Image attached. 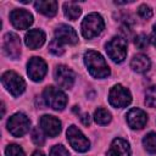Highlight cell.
I'll use <instances>...</instances> for the list:
<instances>
[{"label":"cell","instance_id":"obj_1","mask_svg":"<svg viewBox=\"0 0 156 156\" xmlns=\"http://www.w3.org/2000/svg\"><path fill=\"white\" fill-rule=\"evenodd\" d=\"M84 62L89 73L94 78H106L110 76V67L101 54L94 50H88L84 54Z\"/></svg>","mask_w":156,"mask_h":156},{"label":"cell","instance_id":"obj_2","mask_svg":"<svg viewBox=\"0 0 156 156\" xmlns=\"http://www.w3.org/2000/svg\"><path fill=\"white\" fill-rule=\"evenodd\" d=\"M105 27L104 20L99 13L88 15L82 22V34L87 39H93L98 37Z\"/></svg>","mask_w":156,"mask_h":156},{"label":"cell","instance_id":"obj_3","mask_svg":"<svg viewBox=\"0 0 156 156\" xmlns=\"http://www.w3.org/2000/svg\"><path fill=\"white\" fill-rule=\"evenodd\" d=\"M106 52L110 58L117 63L123 62L127 56V40L122 37H113L105 45Z\"/></svg>","mask_w":156,"mask_h":156},{"label":"cell","instance_id":"obj_4","mask_svg":"<svg viewBox=\"0 0 156 156\" xmlns=\"http://www.w3.org/2000/svg\"><path fill=\"white\" fill-rule=\"evenodd\" d=\"M43 99H44L45 104L54 110H63L67 104L66 94L62 90H60L52 85L45 88V90L43 93Z\"/></svg>","mask_w":156,"mask_h":156},{"label":"cell","instance_id":"obj_5","mask_svg":"<svg viewBox=\"0 0 156 156\" xmlns=\"http://www.w3.org/2000/svg\"><path fill=\"white\" fill-rule=\"evenodd\" d=\"M1 82L4 87L10 91L13 96H20L24 89H26V83L22 79L20 74H17L13 71H7L1 76Z\"/></svg>","mask_w":156,"mask_h":156},{"label":"cell","instance_id":"obj_6","mask_svg":"<svg viewBox=\"0 0 156 156\" xmlns=\"http://www.w3.org/2000/svg\"><path fill=\"white\" fill-rule=\"evenodd\" d=\"M29 127H30V121L22 112L15 113L7 121V129H9V132L13 136H22V135H24L29 130Z\"/></svg>","mask_w":156,"mask_h":156},{"label":"cell","instance_id":"obj_7","mask_svg":"<svg viewBox=\"0 0 156 156\" xmlns=\"http://www.w3.org/2000/svg\"><path fill=\"white\" fill-rule=\"evenodd\" d=\"M108 101L110 104L113 106V107H117V108H122V107H126L130 104L132 101V95H130V91L122 87L121 84H116L115 87L111 88L110 90V94H108Z\"/></svg>","mask_w":156,"mask_h":156},{"label":"cell","instance_id":"obj_8","mask_svg":"<svg viewBox=\"0 0 156 156\" xmlns=\"http://www.w3.org/2000/svg\"><path fill=\"white\" fill-rule=\"evenodd\" d=\"M67 140L69 141L71 146L78 152H85L90 147V141L76 126H69L68 127V129H67Z\"/></svg>","mask_w":156,"mask_h":156},{"label":"cell","instance_id":"obj_9","mask_svg":"<svg viewBox=\"0 0 156 156\" xmlns=\"http://www.w3.org/2000/svg\"><path fill=\"white\" fill-rule=\"evenodd\" d=\"M2 50L4 54L10 58H18L21 54V40L20 37L15 33H7L4 37L2 41Z\"/></svg>","mask_w":156,"mask_h":156},{"label":"cell","instance_id":"obj_10","mask_svg":"<svg viewBox=\"0 0 156 156\" xmlns=\"http://www.w3.org/2000/svg\"><path fill=\"white\" fill-rule=\"evenodd\" d=\"M46 71H48L46 63L41 57L35 56V57L29 58V61L27 63V72H28V76L32 80L40 82L45 77Z\"/></svg>","mask_w":156,"mask_h":156},{"label":"cell","instance_id":"obj_11","mask_svg":"<svg viewBox=\"0 0 156 156\" xmlns=\"http://www.w3.org/2000/svg\"><path fill=\"white\" fill-rule=\"evenodd\" d=\"M54 77H55L56 83L58 84V87H61L63 89H71L73 87L74 78H76L74 72L63 65H60L55 68Z\"/></svg>","mask_w":156,"mask_h":156},{"label":"cell","instance_id":"obj_12","mask_svg":"<svg viewBox=\"0 0 156 156\" xmlns=\"http://www.w3.org/2000/svg\"><path fill=\"white\" fill-rule=\"evenodd\" d=\"M10 20L17 29H27L33 23V16L24 9H15L10 13Z\"/></svg>","mask_w":156,"mask_h":156},{"label":"cell","instance_id":"obj_13","mask_svg":"<svg viewBox=\"0 0 156 156\" xmlns=\"http://www.w3.org/2000/svg\"><path fill=\"white\" fill-rule=\"evenodd\" d=\"M55 37L62 44L74 45L78 43V35L76 30L71 26H67V24H60L55 29Z\"/></svg>","mask_w":156,"mask_h":156},{"label":"cell","instance_id":"obj_14","mask_svg":"<svg viewBox=\"0 0 156 156\" xmlns=\"http://www.w3.org/2000/svg\"><path fill=\"white\" fill-rule=\"evenodd\" d=\"M40 127L44 130V133L51 138L56 136L61 132V122L55 116L44 115L40 118Z\"/></svg>","mask_w":156,"mask_h":156},{"label":"cell","instance_id":"obj_15","mask_svg":"<svg viewBox=\"0 0 156 156\" xmlns=\"http://www.w3.org/2000/svg\"><path fill=\"white\" fill-rule=\"evenodd\" d=\"M127 122L132 129H143L147 123V115L140 108H132L127 113Z\"/></svg>","mask_w":156,"mask_h":156},{"label":"cell","instance_id":"obj_16","mask_svg":"<svg viewBox=\"0 0 156 156\" xmlns=\"http://www.w3.org/2000/svg\"><path fill=\"white\" fill-rule=\"evenodd\" d=\"M106 156H130V146L128 141L122 138L113 139Z\"/></svg>","mask_w":156,"mask_h":156},{"label":"cell","instance_id":"obj_17","mask_svg":"<svg viewBox=\"0 0 156 156\" xmlns=\"http://www.w3.org/2000/svg\"><path fill=\"white\" fill-rule=\"evenodd\" d=\"M24 41L29 49H39L45 41V33L40 29H30L29 32H27Z\"/></svg>","mask_w":156,"mask_h":156},{"label":"cell","instance_id":"obj_18","mask_svg":"<svg viewBox=\"0 0 156 156\" xmlns=\"http://www.w3.org/2000/svg\"><path fill=\"white\" fill-rule=\"evenodd\" d=\"M34 6L38 12L45 15L46 17H54L57 12V2L54 0H46V1L39 0V1H35Z\"/></svg>","mask_w":156,"mask_h":156},{"label":"cell","instance_id":"obj_19","mask_svg":"<svg viewBox=\"0 0 156 156\" xmlns=\"http://www.w3.org/2000/svg\"><path fill=\"white\" fill-rule=\"evenodd\" d=\"M130 67L138 73H144L150 68V60L146 55L138 54V55L133 56V58L130 61Z\"/></svg>","mask_w":156,"mask_h":156},{"label":"cell","instance_id":"obj_20","mask_svg":"<svg viewBox=\"0 0 156 156\" xmlns=\"http://www.w3.org/2000/svg\"><path fill=\"white\" fill-rule=\"evenodd\" d=\"M63 12H65V16L71 20V21H76L80 13H82V9L73 1H69V2H65L63 4Z\"/></svg>","mask_w":156,"mask_h":156},{"label":"cell","instance_id":"obj_21","mask_svg":"<svg viewBox=\"0 0 156 156\" xmlns=\"http://www.w3.org/2000/svg\"><path fill=\"white\" fill-rule=\"evenodd\" d=\"M94 118L99 124H107L111 121V113L104 107H98V110L94 112Z\"/></svg>","mask_w":156,"mask_h":156},{"label":"cell","instance_id":"obj_22","mask_svg":"<svg viewBox=\"0 0 156 156\" xmlns=\"http://www.w3.org/2000/svg\"><path fill=\"white\" fill-rule=\"evenodd\" d=\"M143 145L145 150L150 154H156V133H149L143 139Z\"/></svg>","mask_w":156,"mask_h":156},{"label":"cell","instance_id":"obj_23","mask_svg":"<svg viewBox=\"0 0 156 156\" xmlns=\"http://www.w3.org/2000/svg\"><path fill=\"white\" fill-rule=\"evenodd\" d=\"M145 104L149 107H156V85H151L145 91Z\"/></svg>","mask_w":156,"mask_h":156},{"label":"cell","instance_id":"obj_24","mask_svg":"<svg viewBox=\"0 0 156 156\" xmlns=\"http://www.w3.org/2000/svg\"><path fill=\"white\" fill-rule=\"evenodd\" d=\"M49 51H50L51 54L56 55V56H60V55H62V54L65 52V49H63V46H62V43H60V41L55 38V39H52V40L50 41V44H49Z\"/></svg>","mask_w":156,"mask_h":156},{"label":"cell","instance_id":"obj_25","mask_svg":"<svg viewBox=\"0 0 156 156\" xmlns=\"http://www.w3.org/2000/svg\"><path fill=\"white\" fill-rule=\"evenodd\" d=\"M6 156H24V152L22 150V147L17 144H10L7 145L6 150H5Z\"/></svg>","mask_w":156,"mask_h":156},{"label":"cell","instance_id":"obj_26","mask_svg":"<svg viewBox=\"0 0 156 156\" xmlns=\"http://www.w3.org/2000/svg\"><path fill=\"white\" fill-rule=\"evenodd\" d=\"M138 15H139L141 18H144V20H149V18H151V16H152V9H151L149 5L143 4V5H140V6L138 7Z\"/></svg>","mask_w":156,"mask_h":156},{"label":"cell","instance_id":"obj_27","mask_svg":"<svg viewBox=\"0 0 156 156\" xmlns=\"http://www.w3.org/2000/svg\"><path fill=\"white\" fill-rule=\"evenodd\" d=\"M50 156H69L68 150L62 145H55L50 150Z\"/></svg>","mask_w":156,"mask_h":156},{"label":"cell","instance_id":"obj_28","mask_svg":"<svg viewBox=\"0 0 156 156\" xmlns=\"http://www.w3.org/2000/svg\"><path fill=\"white\" fill-rule=\"evenodd\" d=\"M134 44H135V46H136L138 49H141V50H143V49L147 48V45H149V39H147V37H146L145 34H139V35L135 37Z\"/></svg>","mask_w":156,"mask_h":156},{"label":"cell","instance_id":"obj_29","mask_svg":"<svg viewBox=\"0 0 156 156\" xmlns=\"http://www.w3.org/2000/svg\"><path fill=\"white\" fill-rule=\"evenodd\" d=\"M32 140L34 141L35 145H39V146H41L44 144V136H43L41 132L38 128H33V130H32Z\"/></svg>","mask_w":156,"mask_h":156},{"label":"cell","instance_id":"obj_30","mask_svg":"<svg viewBox=\"0 0 156 156\" xmlns=\"http://www.w3.org/2000/svg\"><path fill=\"white\" fill-rule=\"evenodd\" d=\"M80 121H82V123H83L84 126H89V124H90V122H91L90 116H89L88 113H83V115L80 116Z\"/></svg>","mask_w":156,"mask_h":156},{"label":"cell","instance_id":"obj_31","mask_svg":"<svg viewBox=\"0 0 156 156\" xmlns=\"http://www.w3.org/2000/svg\"><path fill=\"white\" fill-rule=\"evenodd\" d=\"M151 43L156 46V24L152 28V33H151Z\"/></svg>","mask_w":156,"mask_h":156},{"label":"cell","instance_id":"obj_32","mask_svg":"<svg viewBox=\"0 0 156 156\" xmlns=\"http://www.w3.org/2000/svg\"><path fill=\"white\" fill-rule=\"evenodd\" d=\"M32 156H45L41 151H35V152H33V155Z\"/></svg>","mask_w":156,"mask_h":156}]
</instances>
